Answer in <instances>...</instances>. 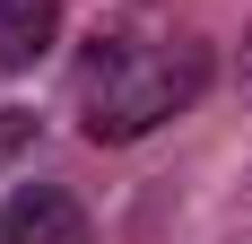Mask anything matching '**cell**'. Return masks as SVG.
Returning a JSON list of instances; mask_svg holds the SVG:
<instances>
[{"label":"cell","mask_w":252,"mask_h":244,"mask_svg":"<svg viewBox=\"0 0 252 244\" xmlns=\"http://www.w3.org/2000/svg\"><path fill=\"white\" fill-rule=\"evenodd\" d=\"M209 87V44L200 35H96L87 70H78V131L96 148H130L165 131L174 114H191Z\"/></svg>","instance_id":"obj_1"},{"label":"cell","mask_w":252,"mask_h":244,"mask_svg":"<svg viewBox=\"0 0 252 244\" xmlns=\"http://www.w3.org/2000/svg\"><path fill=\"white\" fill-rule=\"evenodd\" d=\"M0 244H87V209L61 183H18L0 201Z\"/></svg>","instance_id":"obj_2"},{"label":"cell","mask_w":252,"mask_h":244,"mask_svg":"<svg viewBox=\"0 0 252 244\" xmlns=\"http://www.w3.org/2000/svg\"><path fill=\"white\" fill-rule=\"evenodd\" d=\"M61 44V0H0V70L18 79Z\"/></svg>","instance_id":"obj_3"},{"label":"cell","mask_w":252,"mask_h":244,"mask_svg":"<svg viewBox=\"0 0 252 244\" xmlns=\"http://www.w3.org/2000/svg\"><path fill=\"white\" fill-rule=\"evenodd\" d=\"M26 140H35V114H0V166H9Z\"/></svg>","instance_id":"obj_4"},{"label":"cell","mask_w":252,"mask_h":244,"mask_svg":"<svg viewBox=\"0 0 252 244\" xmlns=\"http://www.w3.org/2000/svg\"><path fill=\"white\" fill-rule=\"evenodd\" d=\"M244 105H252V26H244Z\"/></svg>","instance_id":"obj_5"}]
</instances>
